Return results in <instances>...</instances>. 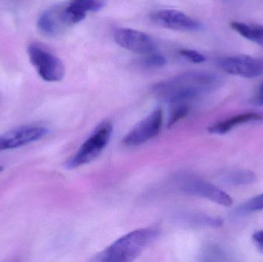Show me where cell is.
I'll return each mask as SVG.
<instances>
[{
	"label": "cell",
	"mask_w": 263,
	"mask_h": 262,
	"mask_svg": "<svg viewBox=\"0 0 263 262\" xmlns=\"http://www.w3.org/2000/svg\"><path fill=\"white\" fill-rule=\"evenodd\" d=\"M160 235L156 227L145 228L129 232L119 238L92 261L101 262H129L134 261L145 249L153 244Z\"/></svg>",
	"instance_id": "2"
},
{
	"label": "cell",
	"mask_w": 263,
	"mask_h": 262,
	"mask_svg": "<svg viewBox=\"0 0 263 262\" xmlns=\"http://www.w3.org/2000/svg\"><path fill=\"white\" fill-rule=\"evenodd\" d=\"M263 210V193L253 197L237 209L238 213L247 214Z\"/></svg>",
	"instance_id": "17"
},
{
	"label": "cell",
	"mask_w": 263,
	"mask_h": 262,
	"mask_svg": "<svg viewBox=\"0 0 263 262\" xmlns=\"http://www.w3.org/2000/svg\"><path fill=\"white\" fill-rule=\"evenodd\" d=\"M49 133L43 126H23L0 135V151L17 149L41 139Z\"/></svg>",
	"instance_id": "9"
},
{
	"label": "cell",
	"mask_w": 263,
	"mask_h": 262,
	"mask_svg": "<svg viewBox=\"0 0 263 262\" xmlns=\"http://www.w3.org/2000/svg\"><path fill=\"white\" fill-rule=\"evenodd\" d=\"M62 7L63 5H58L46 9L41 14L37 26L42 32L50 36H55L69 27L63 18Z\"/></svg>",
	"instance_id": "12"
},
{
	"label": "cell",
	"mask_w": 263,
	"mask_h": 262,
	"mask_svg": "<svg viewBox=\"0 0 263 262\" xmlns=\"http://www.w3.org/2000/svg\"><path fill=\"white\" fill-rule=\"evenodd\" d=\"M179 54L184 58H187L193 63H202L205 61V56L200 52L189 49H182L179 50Z\"/></svg>",
	"instance_id": "19"
},
{
	"label": "cell",
	"mask_w": 263,
	"mask_h": 262,
	"mask_svg": "<svg viewBox=\"0 0 263 262\" xmlns=\"http://www.w3.org/2000/svg\"><path fill=\"white\" fill-rule=\"evenodd\" d=\"M218 64L227 73L242 78H256L263 74V58L233 55L221 58Z\"/></svg>",
	"instance_id": "7"
},
{
	"label": "cell",
	"mask_w": 263,
	"mask_h": 262,
	"mask_svg": "<svg viewBox=\"0 0 263 262\" xmlns=\"http://www.w3.org/2000/svg\"><path fill=\"white\" fill-rule=\"evenodd\" d=\"M181 189L185 193L201 197L220 206L229 207L233 204L231 197L212 183L199 178H190L182 183Z\"/></svg>",
	"instance_id": "10"
},
{
	"label": "cell",
	"mask_w": 263,
	"mask_h": 262,
	"mask_svg": "<svg viewBox=\"0 0 263 262\" xmlns=\"http://www.w3.org/2000/svg\"><path fill=\"white\" fill-rule=\"evenodd\" d=\"M230 25L232 29L236 31L239 35L263 47V26L247 24L239 22H233Z\"/></svg>",
	"instance_id": "15"
},
{
	"label": "cell",
	"mask_w": 263,
	"mask_h": 262,
	"mask_svg": "<svg viewBox=\"0 0 263 262\" xmlns=\"http://www.w3.org/2000/svg\"><path fill=\"white\" fill-rule=\"evenodd\" d=\"M262 120H263L262 115L256 113V112H247V113H242L232 117V118L224 120V121L219 122V123L210 126L209 131L213 134L223 135V134L228 133L236 126L245 124V123H251V122L262 121Z\"/></svg>",
	"instance_id": "13"
},
{
	"label": "cell",
	"mask_w": 263,
	"mask_h": 262,
	"mask_svg": "<svg viewBox=\"0 0 263 262\" xmlns=\"http://www.w3.org/2000/svg\"><path fill=\"white\" fill-rule=\"evenodd\" d=\"M189 109L190 107L188 103H173L168 120V127H172L178 121L185 117L188 114Z\"/></svg>",
	"instance_id": "16"
},
{
	"label": "cell",
	"mask_w": 263,
	"mask_h": 262,
	"mask_svg": "<svg viewBox=\"0 0 263 262\" xmlns=\"http://www.w3.org/2000/svg\"><path fill=\"white\" fill-rule=\"evenodd\" d=\"M221 181L230 186H247L256 179L254 172L246 169H233L224 172L220 176Z\"/></svg>",
	"instance_id": "14"
},
{
	"label": "cell",
	"mask_w": 263,
	"mask_h": 262,
	"mask_svg": "<svg viewBox=\"0 0 263 262\" xmlns=\"http://www.w3.org/2000/svg\"><path fill=\"white\" fill-rule=\"evenodd\" d=\"M106 0H69L63 5V17L68 26H73L84 19L88 12H98Z\"/></svg>",
	"instance_id": "11"
},
{
	"label": "cell",
	"mask_w": 263,
	"mask_h": 262,
	"mask_svg": "<svg viewBox=\"0 0 263 262\" xmlns=\"http://www.w3.org/2000/svg\"><path fill=\"white\" fill-rule=\"evenodd\" d=\"M253 241L258 250L263 253V230L257 231L253 234Z\"/></svg>",
	"instance_id": "20"
},
{
	"label": "cell",
	"mask_w": 263,
	"mask_h": 262,
	"mask_svg": "<svg viewBox=\"0 0 263 262\" xmlns=\"http://www.w3.org/2000/svg\"><path fill=\"white\" fill-rule=\"evenodd\" d=\"M162 125V112L155 109L142 121L138 123L123 138L126 146H138L147 143L159 135Z\"/></svg>",
	"instance_id": "5"
},
{
	"label": "cell",
	"mask_w": 263,
	"mask_h": 262,
	"mask_svg": "<svg viewBox=\"0 0 263 262\" xmlns=\"http://www.w3.org/2000/svg\"><path fill=\"white\" fill-rule=\"evenodd\" d=\"M112 132V126L110 123H102L82 145L77 153L66 163V167L69 169H76L93 161L107 146Z\"/></svg>",
	"instance_id": "3"
},
{
	"label": "cell",
	"mask_w": 263,
	"mask_h": 262,
	"mask_svg": "<svg viewBox=\"0 0 263 262\" xmlns=\"http://www.w3.org/2000/svg\"><path fill=\"white\" fill-rule=\"evenodd\" d=\"M114 37L119 46L135 53L146 55L156 50L153 37L136 29L119 28L114 31Z\"/></svg>",
	"instance_id": "8"
},
{
	"label": "cell",
	"mask_w": 263,
	"mask_h": 262,
	"mask_svg": "<svg viewBox=\"0 0 263 262\" xmlns=\"http://www.w3.org/2000/svg\"><path fill=\"white\" fill-rule=\"evenodd\" d=\"M3 170V166H0V172H2V171Z\"/></svg>",
	"instance_id": "22"
},
{
	"label": "cell",
	"mask_w": 263,
	"mask_h": 262,
	"mask_svg": "<svg viewBox=\"0 0 263 262\" xmlns=\"http://www.w3.org/2000/svg\"><path fill=\"white\" fill-rule=\"evenodd\" d=\"M218 86V79L205 72H186L160 82L153 86L155 95L163 101L189 103L208 93Z\"/></svg>",
	"instance_id": "1"
},
{
	"label": "cell",
	"mask_w": 263,
	"mask_h": 262,
	"mask_svg": "<svg viewBox=\"0 0 263 262\" xmlns=\"http://www.w3.org/2000/svg\"><path fill=\"white\" fill-rule=\"evenodd\" d=\"M141 65L144 67L157 68L163 67L166 64V58L160 54L155 53L154 52L151 53L146 54L145 56L141 60Z\"/></svg>",
	"instance_id": "18"
},
{
	"label": "cell",
	"mask_w": 263,
	"mask_h": 262,
	"mask_svg": "<svg viewBox=\"0 0 263 262\" xmlns=\"http://www.w3.org/2000/svg\"><path fill=\"white\" fill-rule=\"evenodd\" d=\"M28 55L37 73L46 82H60L64 78L65 66L57 55L38 44L29 45Z\"/></svg>",
	"instance_id": "4"
},
{
	"label": "cell",
	"mask_w": 263,
	"mask_h": 262,
	"mask_svg": "<svg viewBox=\"0 0 263 262\" xmlns=\"http://www.w3.org/2000/svg\"><path fill=\"white\" fill-rule=\"evenodd\" d=\"M150 18L157 26L171 30L198 31L202 26L197 20L174 9H158L152 12Z\"/></svg>",
	"instance_id": "6"
},
{
	"label": "cell",
	"mask_w": 263,
	"mask_h": 262,
	"mask_svg": "<svg viewBox=\"0 0 263 262\" xmlns=\"http://www.w3.org/2000/svg\"><path fill=\"white\" fill-rule=\"evenodd\" d=\"M255 102L257 105H263V83L255 98Z\"/></svg>",
	"instance_id": "21"
}]
</instances>
